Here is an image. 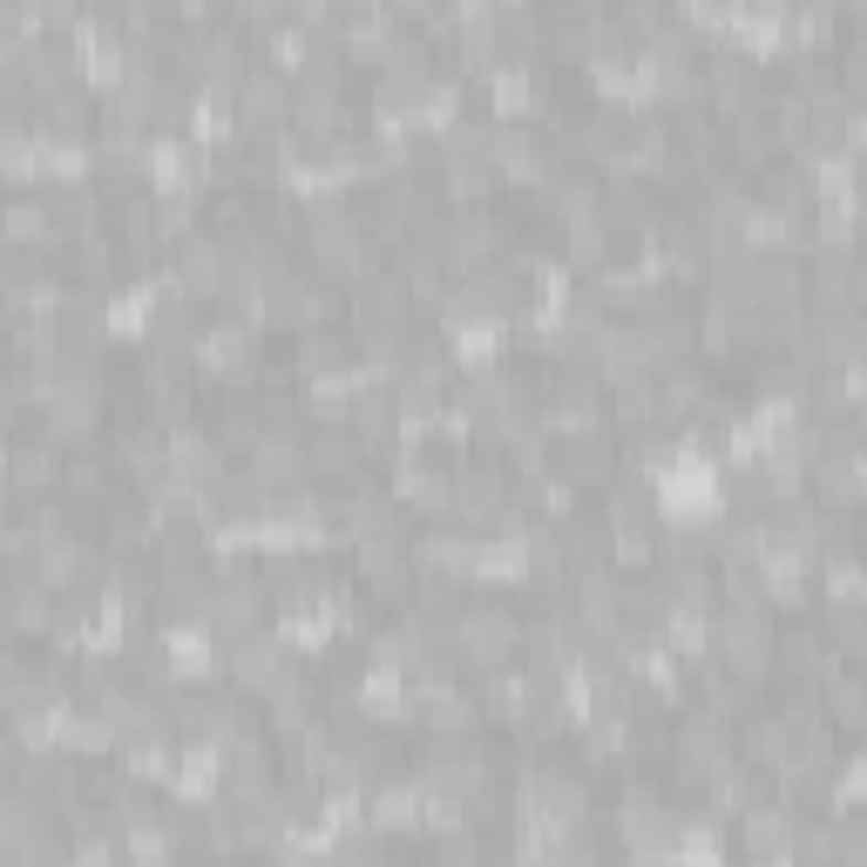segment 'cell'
Listing matches in <instances>:
<instances>
[{
    "mask_svg": "<svg viewBox=\"0 0 867 867\" xmlns=\"http://www.w3.org/2000/svg\"><path fill=\"white\" fill-rule=\"evenodd\" d=\"M231 95H237L244 123H278V116H292V75L272 68V62H258V55H251V68L231 82Z\"/></svg>",
    "mask_w": 867,
    "mask_h": 867,
    "instance_id": "obj_1",
    "label": "cell"
},
{
    "mask_svg": "<svg viewBox=\"0 0 867 867\" xmlns=\"http://www.w3.org/2000/svg\"><path fill=\"white\" fill-rule=\"evenodd\" d=\"M786 21H793V34L806 41V55H821V47L834 41V21H840V14H834V8H821V0H813V8H793Z\"/></svg>",
    "mask_w": 867,
    "mask_h": 867,
    "instance_id": "obj_2",
    "label": "cell"
},
{
    "mask_svg": "<svg viewBox=\"0 0 867 867\" xmlns=\"http://www.w3.org/2000/svg\"><path fill=\"white\" fill-rule=\"evenodd\" d=\"M14 482H28V488L55 482V454H47V447H21V454H14Z\"/></svg>",
    "mask_w": 867,
    "mask_h": 867,
    "instance_id": "obj_3",
    "label": "cell"
}]
</instances>
